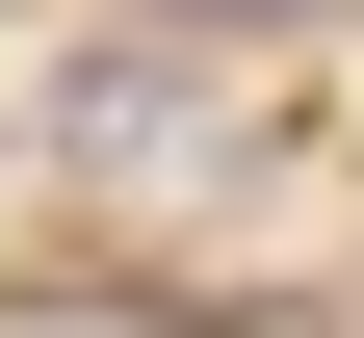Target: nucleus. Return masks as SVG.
I'll return each mask as SVG.
<instances>
[{
	"instance_id": "f257e3e1",
	"label": "nucleus",
	"mask_w": 364,
	"mask_h": 338,
	"mask_svg": "<svg viewBox=\"0 0 364 338\" xmlns=\"http://www.w3.org/2000/svg\"><path fill=\"white\" fill-rule=\"evenodd\" d=\"M26 130H53V182H105V208H182V182H235V157H260V105L182 53V26L53 53V105H26Z\"/></svg>"
},
{
	"instance_id": "f03ea898",
	"label": "nucleus",
	"mask_w": 364,
	"mask_h": 338,
	"mask_svg": "<svg viewBox=\"0 0 364 338\" xmlns=\"http://www.w3.org/2000/svg\"><path fill=\"white\" fill-rule=\"evenodd\" d=\"M130 26H182V53H260V26H364V0H130Z\"/></svg>"
}]
</instances>
